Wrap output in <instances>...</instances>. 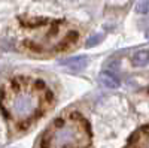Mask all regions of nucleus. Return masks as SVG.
Instances as JSON below:
<instances>
[{
    "instance_id": "obj_1",
    "label": "nucleus",
    "mask_w": 149,
    "mask_h": 148,
    "mask_svg": "<svg viewBox=\"0 0 149 148\" xmlns=\"http://www.w3.org/2000/svg\"><path fill=\"white\" fill-rule=\"evenodd\" d=\"M51 102V93L40 81L29 78H17L6 88L2 96V108L6 117L18 129L29 127L39 118Z\"/></svg>"
},
{
    "instance_id": "obj_2",
    "label": "nucleus",
    "mask_w": 149,
    "mask_h": 148,
    "mask_svg": "<svg viewBox=\"0 0 149 148\" xmlns=\"http://www.w3.org/2000/svg\"><path fill=\"white\" fill-rule=\"evenodd\" d=\"M78 41V30L63 21H42L26 26L27 48L36 53L63 51Z\"/></svg>"
},
{
    "instance_id": "obj_3",
    "label": "nucleus",
    "mask_w": 149,
    "mask_h": 148,
    "mask_svg": "<svg viewBox=\"0 0 149 148\" xmlns=\"http://www.w3.org/2000/svg\"><path fill=\"white\" fill-rule=\"evenodd\" d=\"M91 132L81 115L70 114L55 120L42 138V148H90Z\"/></svg>"
},
{
    "instance_id": "obj_4",
    "label": "nucleus",
    "mask_w": 149,
    "mask_h": 148,
    "mask_svg": "<svg viewBox=\"0 0 149 148\" xmlns=\"http://www.w3.org/2000/svg\"><path fill=\"white\" fill-rule=\"evenodd\" d=\"M125 148H149V126H143L136 130L128 139Z\"/></svg>"
},
{
    "instance_id": "obj_5",
    "label": "nucleus",
    "mask_w": 149,
    "mask_h": 148,
    "mask_svg": "<svg viewBox=\"0 0 149 148\" xmlns=\"http://www.w3.org/2000/svg\"><path fill=\"white\" fill-rule=\"evenodd\" d=\"M86 65H88V57H85V55H76V57H70V58L60 61V66H64L73 72L84 70L86 67Z\"/></svg>"
},
{
    "instance_id": "obj_6",
    "label": "nucleus",
    "mask_w": 149,
    "mask_h": 148,
    "mask_svg": "<svg viewBox=\"0 0 149 148\" xmlns=\"http://www.w3.org/2000/svg\"><path fill=\"white\" fill-rule=\"evenodd\" d=\"M98 81H100L102 85H104V87H107V88H118L121 85L119 79L113 75V73H110L107 70L102 72L100 75H98Z\"/></svg>"
},
{
    "instance_id": "obj_7",
    "label": "nucleus",
    "mask_w": 149,
    "mask_h": 148,
    "mask_svg": "<svg viewBox=\"0 0 149 148\" xmlns=\"http://www.w3.org/2000/svg\"><path fill=\"white\" fill-rule=\"evenodd\" d=\"M131 61H133V65L137 66V67L146 66V65L149 63V51H148V49H143V51H137V53L133 55Z\"/></svg>"
},
{
    "instance_id": "obj_8",
    "label": "nucleus",
    "mask_w": 149,
    "mask_h": 148,
    "mask_svg": "<svg viewBox=\"0 0 149 148\" xmlns=\"http://www.w3.org/2000/svg\"><path fill=\"white\" fill-rule=\"evenodd\" d=\"M136 11H137V14H146L149 11V0H140L136 5Z\"/></svg>"
},
{
    "instance_id": "obj_9",
    "label": "nucleus",
    "mask_w": 149,
    "mask_h": 148,
    "mask_svg": "<svg viewBox=\"0 0 149 148\" xmlns=\"http://www.w3.org/2000/svg\"><path fill=\"white\" fill-rule=\"evenodd\" d=\"M103 41V34H95V36H93V38H90L88 41H86V46L88 48H91V46H95V45H98Z\"/></svg>"
}]
</instances>
